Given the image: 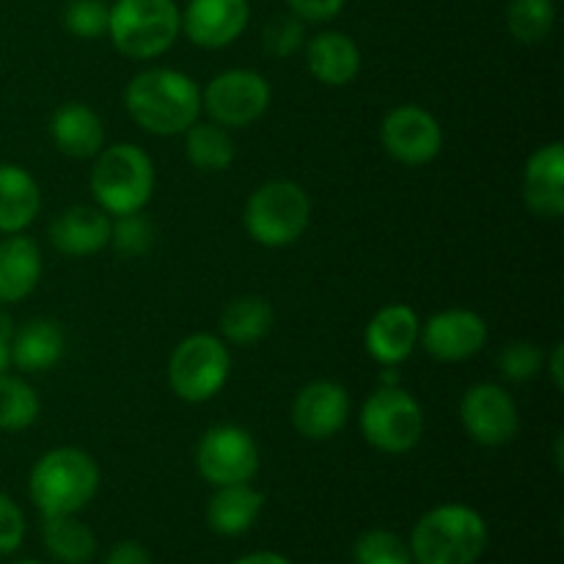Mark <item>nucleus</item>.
<instances>
[{"label": "nucleus", "mask_w": 564, "mask_h": 564, "mask_svg": "<svg viewBox=\"0 0 564 564\" xmlns=\"http://www.w3.org/2000/svg\"><path fill=\"white\" fill-rule=\"evenodd\" d=\"M185 138V158L187 163L204 174H220L229 169L237 158L235 138L231 130L215 124V121H196L182 132Z\"/></svg>", "instance_id": "obj_26"}, {"label": "nucleus", "mask_w": 564, "mask_h": 564, "mask_svg": "<svg viewBox=\"0 0 564 564\" xmlns=\"http://www.w3.org/2000/svg\"><path fill=\"white\" fill-rule=\"evenodd\" d=\"M42 538L44 549L61 564H88L91 556L97 554V538L75 516L44 518Z\"/></svg>", "instance_id": "obj_27"}, {"label": "nucleus", "mask_w": 564, "mask_h": 564, "mask_svg": "<svg viewBox=\"0 0 564 564\" xmlns=\"http://www.w3.org/2000/svg\"><path fill=\"white\" fill-rule=\"evenodd\" d=\"M102 474L97 460L77 446L44 452L28 477V496L44 518L77 516L97 496Z\"/></svg>", "instance_id": "obj_2"}, {"label": "nucleus", "mask_w": 564, "mask_h": 564, "mask_svg": "<svg viewBox=\"0 0 564 564\" xmlns=\"http://www.w3.org/2000/svg\"><path fill=\"white\" fill-rule=\"evenodd\" d=\"M545 352L540 350L534 341H510L505 345L499 356V372L501 378L510 380V383H529L532 378H538L540 369H543Z\"/></svg>", "instance_id": "obj_33"}, {"label": "nucleus", "mask_w": 564, "mask_h": 564, "mask_svg": "<svg viewBox=\"0 0 564 564\" xmlns=\"http://www.w3.org/2000/svg\"><path fill=\"white\" fill-rule=\"evenodd\" d=\"M356 564H413L411 545L389 529H369L352 545Z\"/></svg>", "instance_id": "obj_30"}, {"label": "nucleus", "mask_w": 564, "mask_h": 564, "mask_svg": "<svg viewBox=\"0 0 564 564\" xmlns=\"http://www.w3.org/2000/svg\"><path fill=\"white\" fill-rule=\"evenodd\" d=\"M102 564H152V556H149V551L141 543L124 540V543H116L108 551Z\"/></svg>", "instance_id": "obj_37"}, {"label": "nucleus", "mask_w": 564, "mask_h": 564, "mask_svg": "<svg viewBox=\"0 0 564 564\" xmlns=\"http://www.w3.org/2000/svg\"><path fill=\"white\" fill-rule=\"evenodd\" d=\"M422 319L408 303H386L364 330V347L380 367H400L419 347Z\"/></svg>", "instance_id": "obj_16"}, {"label": "nucleus", "mask_w": 564, "mask_h": 564, "mask_svg": "<svg viewBox=\"0 0 564 564\" xmlns=\"http://www.w3.org/2000/svg\"><path fill=\"white\" fill-rule=\"evenodd\" d=\"M347 0H286L290 11L303 22H330L341 14Z\"/></svg>", "instance_id": "obj_36"}, {"label": "nucleus", "mask_w": 564, "mask_h": 564, "mask_svg": "<svg viewBox=\"0 0 564 564\" xmlns=\"http://www.w3.org/2000/svg\"><path fill=\"white\" fill-rule=\"evenodd\" d=\"M242 224L257 246L286 248L306 235L312 224V198L297 182L270 180L248 196Z\"/></svg>", "instance_id": "obj_6"}, {"label": "nucleus", "mask_w": 564, "mask_h": 564, "mask_svg": "<svg viewBox=\"0 0 564 564\" xmlns=\"http://www.w3.org/2000/svg\"><path fill=\"white\" fill-rule=\"evenodd\" d=\"M11 336H14V319L0 306V372L11 367Z\"/></svg>", "instance_id": "obj_38"}, {"label": "nucleus", "mask_w": 564, "mask_h": 564, "mask_svg": "<svg viewBox=\"0 0 564 564\" xmlns=\"http://www.w3.org/2000/svg\"><path fill=\"white\" fill-rule=\"evenodd\" d=\"M306 69L317 83L328 88L350 86L361 72V50L352 36L341 31H319L303 44Z\"/></svg>", "instance_id": "obj_20"}, {"label": "nucleus", "mask_w": 564, "mask_h": 564, "mask_svg": "<svg viewBox=\"0 0 564 564\" xmlns=\"http://www.w3.org/2000/svg\"><path fill=\"white\" fill-rule=\"evenodd\" d=\"M248 0H191L182 11V33L202 50H224L246 33Z\"/></svg>", "instance_id": "obj_15"}, {"label": "nucleus", "mask_w": 564, "mask_h": 564, "mask_svg": "<svg viewBox=\"0 0 564 564\" xmlns=\"http://www.w3.org/2000/svg\"><path fill=\"white\" fill-rule=\"evenodd\" d=\"M231 375V352L220 336L191 334L169 358V386L180 400L202 405L218 397Z\"/></svg>", "instance_id": "obj_8"}, {"label": "nucleus", "mask_w": 564, "mask_h": 564, "mask_svg": "<svg viewBox=\"0 0 564 564\" xmlns=\"http://www.w3.org/2000/svg\"><path fill=\"white\" fill-rule=\"evenodd\" d=\"M42 248L33 237L25 231L0 237V306H14L31 297L42 281Z\"/></svg>", "instance_id": "obj_19"}, {"label": "nucleus", "mask_w": 564, "mask_h": 564, "mask_svg": "<svg viewBox=\"0 0 564 564\" xmlns=\"http://www.w3.org/2000/svg\"><path fill=\"white\" fill-rule=\"evenodd\" d=\"M290 419L306 441H330L350 419V394L336 380H312L292 400Z\"/></svg>", "instance_id": "obj_14"}, {"label": "nucleus", "mask_w": 564, "mask_h": 564, "mask_svg": "<svg viewBox=\"0 0 564 564\" xmlns=\"http://www.w3.org/2000/svg\"><path fill=\"white\" fill-rule=\"evenodd\" d=\"M264 496L251 482L215 488L207 501V527L220 538H240L259 521Z\"/></svg>", "instance_id": "obj_24"}, {"label": "nucleus", "mask_w": 564, "mask_h": 564, "mask_svg": "<svg viewBox=\"0 0 564 564\" xmlns=\"http://www.w3.org/2000/svg\"><path fill=\"white\" fill-rule=\"evenodd\" d=\"M154 226L141 213L119 215L110 226V248L124 259H138L152 251Z\"/></svg>", "instance_id": "obj_31"}, {"label": "nucleus", "mask_w": 564, "mask_h": 564, "mask_svg": "<svg viewBox=\"0 0 564 564\" xmlns=\"http://www.w3.org/2000/svg\"><path fill=\"white\" fill-rule=\"evenodd\" d=\"M182 33V11L174 0H113L108 36L124 58L154 61L169 53Z\"/></svg>", "instance_id": "obj_5"}, {"label": "nucleus", "mask_w": 564, "mask_h": 564, "mask_svg": "<svg viewBox=\"0 0 564 564\" xmlns=\"http://www.w3.org/2000/svg\"><path fill=\"white\" fill-rule=\"evenodd\" d=\"M42 213V187L22 165L0 163V237L25 231Z\"/></svg>", "instance_id": "obj_23"}, {"label": "nucleus", "mask_w": 564, "mask_h": 564, "mask_svg": "<svg viewBox=\"0 0 564 564\" xmlns=\"http://www.w3.org/2000/svg\"><path fill=\"white\" fill-rule=\"evenodd\" d=\"M262 44L270 58H292L306 44V22L292 11L270 17L262 31Z\"/></svg>", "instance_id": "obj_32"}, {"label": "nucleus", "mask_w": 564, "mask_h": 564, "mask_svg": "<svg viewBox=\"0 0 564 564\" xmlns=\"http://www.w3.org/2000/svg\"><path fill=\"white\" fill-rule=\"evenodd\" d=\"M124 108L143 132L174 138L202 119V88L185 72L152 66L127 83Z\"/></svg>", "instance_id": "obj_1"}, {"label": "nucleus", "mask_w": 564, "mask_h": 564, "mask_svg": "<svg viewBox=\"0 0 564 564\" xmlns=\"http://www.w3.org/2000/svg\"><path fill=\"white\" fill-rule=\"evenodd\" d=\"M25 516L9 494L0 490V556L14 554L25 540Z\"/></svg>", "instance_id": "obj_35"}, {"label": "nucleus", "mask_w": 564, "mask_h": 564, "mask_svg": "<svg viewBox=\"0 0 564 564\" xmlns=\"http://www.w3.org/2000/svg\"><path fill=\"white\" fill-rule=\"evenodd\" d=\"M380 143L386 154L408 169L433 163L444 149L441 121L422 105H397L380 121Z\"/></svg>", "instance_id": "obj_12"}, {"label": "nucleus", "mask_w": 564, "mask_h": 564, "mask_svg": "<svg viewBox=\"0 0 564 564\" xmlns=\"http://www.w3.org/2000/svg\"><path fill=\"white\" fill-rule=\"evenodd\" d=\"M64 352L66 334L53 319H31L14 328V336H11V364L25 375L50 372L55 364H61Z\"/></svg>", "instance_id": "obj_22"}, {"label": "nucleus", "mask_w": 564, "mask_h": 564, "mask_svg": "<svg viewBox=\"0 0 564 564\" xmlns=\"http://www.w3.org/2000/svg\"><path fill=\"white\" fill-rule=\"evenodd\" d=\"M556 22L554 0H510L507 28L521 44H540L551 36Z\"/></svg>", "instance_id": "obj_29"}, {"label": "nucleus", "mask_w": 564, "mask_h": 564, "mask_svg": "<svg viewBox=\"0 0 564 564\" xmlns=\"http://www.w3.org/2000/svg\"><path fill=\"white\" fill-rule=\"evenodd\" d=\"M488 323L471 308H441L419 328V345L441 364H460L488 345Z\"/></svg>", "instance_id": "obj_13"}, {"label": "nucleus", "mask_w": 564, "mask_h": 564, "mask_svg": "<svg viewBox=\"0 0 564 564\" xmlns=\"http://www.w3.org/2000/svg\"><path fill=\"white\" fill-rule=\"evenodd\" d=\"M460 424L474 444L494 449L516 441L521 430V411L505 386L485 380L468 386L460 397Z\"/></svg>", "instance_id": "obj_11"}, {"label": "nucleus", "mask_w": 564, "mask_h": 564, "mask_svg": "<svg viewBox=\"0 0 564 564\" xmlns=\"http://www.w3.org/2000/svg\"><path fill=\"white\" fill-rule=\"evenodd\" d=\"M273 102L270 80L257 69H226L202 88V113L226 130H246Z\"/></svg>", "instance_id": "obj_9"}, {"label": "nucleus", "mask_w": 564, "mask_h": 564, "mask_svg": "<svg viewBox=\"0 0 564 564\" xmlns=\"http://www.w3.org/2000/svg\"><path fill=\"white\" fill-rule=\"evenodd\" d=\"M413 564H477L488 549V523L468 505H438L411 534Z\"/></svg>", "instance_id": "obj_3"}, {"label": "nucleus", "mask_w": 564, "mask_h": 564, "mask_svg": "<svg viewBox=\"0 0 564 564\" xmlns=\"http://www.w3.org/2000/svg\"><path fill=\"white\" fill-rule=\"evenodd\" d=\"M110 226H113V218L105 209L75 204L50 224L47 237L58 253L83 259L110 246Z\"/></svg>", "instance_id": "obj_18"}, {"label": "nucleus", "mask_w": 564, "mask_h": 564, "mask_svg": "<svg viewBox=\"0 0 564 564\" xmlns=\"http://www.w3.org/2000/svg\"><path fill=\"white\" fill-rule=\"evenodd\" d=\"M235 564H292L284 554H275V551H253V554L240 556Z\"/></svg>", "instance_id": "obj_40"}, {"label": "nucleus", "mask_w": 564, "mask_h": 564, "mask_svg": "<svg viewBox=\"0 0 564 564\" xmlns=\"http://www.w3.org/2000/svg\"><path fill=\"white\" fill-rule=\"evenodd\" d=\"M275 312L262 295L235 297L220 314V339L231 347L259 345L273 330Z\"/></svg>", "instance_id": "obj_25"}, {"label": "nucleus", "mask_w": 564, "mask_h": 564, "mask_svg": "<svg viewBox=\"0 0 564 564\" xmlns=\"http://www.w3.org/2000/svg\"><path fill=\"white\" fill-rule=\"evenodd\" d=\"M88 187L99 209L119 215L141 213L154 193V163L138 143H113L102 147L94 158Z\"/></svg>", "instance_id": "obj_4"}, {"label": "nucleus", "mask_w": 564, "mask_h": 564, "mask_svg": "<svg viewBox=\"0 0 564 564\" xmlns=\"http://www.w3.org/2000/svg\"><path fill=\"white\" fill-rule=\"evenodd\" d=\"M358 427L372 449L391 457L408 455L424 435L422 402L400 383L378 386L358 411Z\"/></svg>", "instance_id": "obj_7"}, {"label": "nucleus", "mask_w": 564, "mask_h": 564, "mask_svg": "<svg viewBox=\"0 0 564 564\" xmlns=\"http://www.w3.org/2000/svg\"><path fill=\"white\" fill-rule=\"evenodd\" d=\"M523 202L534 215L560 220L564 215V143L534 149L523 169Z\"/></svg>", "instance_id": "obj_17"}, {"label": "nucleus", "mask_w": 564, "mask_h": 564, "mask_svg": "<svg viewBox=\"0 0 564 564\" xmlns=\"http://www.w3.org/2000/svg\"><path fill=\"white\" fill-rule=\"evenodd\" d=\"M42 400L20 375L0 372V433H22L36 424Z\"/></svg>", "instance_id": "obj_28"}, {"label": "nucleus", "mask_w": 564, "mask_h": 564, "mask_svg": "<svg viewBox=\"0 0 564 564\" xmlns=\"http://www.w3.org/2000/svg\"><path fill=\"white\" fill-rule=\"evenodd\" d=\"M50 138L66 158L94 160L105 147V121L91 105L66 102L50 116Z\"/></svg>", "instance_id": "obj_21"}, {"label": "nucleus", "mask_w": 564, "mask_h": 564, "mask_svg": "<svg viewBox=\"0 0 564 564\" xmlns=\"http://www.w3.org/2000/svg\"><path fill=\"white\" fill-rule=\"evenodd\" d=\"M543 369H549L554 389L562 391L564 389V345L562 341H556V345L551 347V352L545 356V361H543Z\"/></svg>", "instance_id": "obj_39"}, {"label": "nucleus", "mask_w": 564, "mask_h": 564, "mask_svg": "<svg viewBox=\"0 0 564 564\" xmlns=\"http://www.w3.org/2000/svg\"><path fill=\"white\" fill-rule=\"evenodd\" d=\"M262 466L259 444L240 424H215L196 446V468L213 488L251 482Z\"/></svg>", "instance_id": "obj_10"}, {"label": "nucleus", "mask_w": 564, "mask_h": 564, "mask_svg": "<svg viewBox=\"0 0 564 564\" xmlns=\"http://www.w3.org/2000/svg\"><path fill=\"white\" fill-rule=\"evenodd\" d=\"M110 6L105 0H69L64 9V25L77 39H99L108 33Z\"/></svg>", "instance_id": "obj_34"}, {"label": "nucleus", "mask_w": 564, "mask_h": 564, "mask_svg": "<svg viewBox=\"0 0 564 564\" xmlns=\"http://www.w3.org/2000/svg\"><path fill=\"white\" fill-rule=\"evenodd\" d=\"M14 564H44V562H36V560H22V562H14Z\"/></svg>", "instance_id": "obj_41"}]
</instances>
